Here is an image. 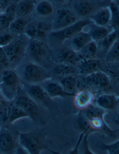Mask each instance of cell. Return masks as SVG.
<instances>
[{
  "mask_svg": "<svg viewBox=\"0 0 119 154\" xmlns=\"http://www.w3.org/2000/svg\"><path fill=\"white\" fill-rule=\"evenodd\" d=\"M19 143L29 154H41L44 150L52 154H61L50 148L47 139V132L43 129L19 132Z\"/></svg>",
  "mask_w": 119,
  "mask_h": 154,
  "instance_id": "6da1fadb",
  "label": "cell"
},
{
  "mask_svg": "<svg viewBox=\"0 0 119 154\" xmlns=\"http://www.w3.org/2000/svg\"><path fill=\"white\" fill-rule=\"evenodd\" d=\"M81 112L88 120L89 125L94 132H103L109 137H116L117 131L111 129L107 125L104 120L106 111L97 106L91 105Z\"/></svg>",
  "mask_w": 119,
  "mask_h": 154,
  "instance_id": "7a4b0ae2",
  "label": "cell"
},
{
  "mask_svg": "<svg viewBox=\"0 0 119 154\" xmlns=\"http://www.w3.org/2000/svg\"><path fill=\"white\" fill-rule=\"evenodd\" d=\"M15 103L25 112L34 123L41 126L46 124L49 118L48 114L31 97L20 96Z\"/></svg>",
  "mask_w": 119,
  "mask_h": 154,
  "instance_id": "3957f363",
  "label": "cell"
},
{
  "mask_svg": "<svg viewBox=\"0 0 119 154\" xmlns=\"http://www.w3.org/2000/svg\"><path fill=\"white\" fill-rule=\"evenodd\" d=\"M19 135L11 125L0 127V154H15L19 146Z\"/></svg>",
  "mask_w": 119,
  "mask_h": 154,
  "instance_id": "277c9868",
  "label": "cell"
},
{
  "mask_svg": "<svg viewBox=\"0 0 119 154\" xmlns=\"http://www.w3.org/2000/svg\"><path fill=\"white\" fill-rule=\"evenodd\" d=\"M94 24L89 19L80 20L71 25L58 31H55L50 33V38L58 43H63L72 38L85 27Z\"/></svg>",
  "mask_w": 119,
  "mask_h": 154,
  "instance_id": "5b68a950",
  "label": "cell"
},
{
  "mask_svg": "<svg viewBox=\"0 0 119 154\" xmlns=\"http://www.w3.org/2000/svg\"><path fill=\"white\" fill-rule=\"evenodd\" d=\"M81 84L98 90H105L111 87L110 77L106 73L99 71L89 75L84 76Z\"/></svg>",
  "mask_w": 119,
  "mask_h": 154,
  "instance_id": "8992f818",
  "label": "cell"
},
{
  "mask_svg": "<svg viewBox=\"0 0 119 154\" xmlns=\"http://www.w3.org/2000/svg\"><path fill=\"white\" fill-rule=\"evenodd\" d=\"M77 17L72 11L67 8H61L57 11L53 20V29L58 31L66 28L76 22Z\"/></svg>",
  "mask_w": 119,
  "mask_h": 154,
  "instance_id": "52a82bcc",
  "label": "cell"
},
{
  "mask_svg": "<svg viewBox=\"0 0 119 154\" xmlns=\"http://www.w3.org/2000/svg\"><path fill=\"white\" fill-rule=\"evenodd\" d=\"M53 59L58 64H65L75 66L82 60L78 53L69 48L65 47L56 51Z\"/></svg>",
  "mask_w": 119,
  "mask_h": 154,
  "instance_id": "ba28073f",
  "label": "cell"
},
{
  "mask_svg": "<svg viewBox=\"0 0 119 154\" xmlns=\"http://www.w3.org/2000/svg\"><path fill=\"white\" fill-rule=\"evenodd\" d=\"M49 77L45 71L35 65L27 66L23 72V79L29 83L43 81Z\"/></svg>",
  "mask_w": 119,
  "mask_h": 154,
  "instance_id": "9c48e42d",
  "label": "cell"
},
{
  "mask_svg": "<svg viewBox=\"0 0 119 154\" xmlns=\"http://www.w3.org/2000/svg\"><path fill=\"white\" fill-rule=\"evenodd\" d=\"M27 94L35 102L43 104L48 110L52 112V108L50 106L49 100L51 98L47 94L43 88L38 85H31L27 89Z\"/></svg>",
  "mask_w": 119,
  "mask_h": 154,
  "instance_id": "30bf717a",
  "label": "cell"
},
{
  "mask_svg": "<svg viewBox=\"0 0 119 154\" xmlns=\"http://www.w3.org/2000/svg\"><path fill=\"white\" fill-rule=\"evenodd\" d=\"M69 48L77 53L82 50L89 43L92 41L88 32L82 31L69 39Z\"/></svg>",
  "mask_w": 119,
  "mask_h": 154,
  "instance_id": "8fae6325",
  "label": "cell"
},
{
  "mask_svg": "<svg viewBox=\"0 0 119 154\" xmlns=\"http://www.w3.org/2000/svg\"><path fill=\"white\" fill-rule=\"evenodd\" d=\"M100 62L95 59H82L77 64L78 74L87 76L100 71Z\"/></svg>",
  "mask_w": 119,
  "mask_h": 154,
  "instance_id": "7c38bea8",
  "label": "cell"
},
{
  "mask_svg": "<svg viewBox=\"0 0 119 154\" xmlns=\"http://www.w3.org/2000/svg\"><path fill=\"white\" fill-rule=\"evenodd\" d=\"M43 88L47 94L50 98L75 97L76 95L70 94L65 92L60 83L56 82H47L43 85Z\"/></svg>",
  "mask_w": 119,
  "mask_h": 154,
  "instance_id": "4fadbf2b",
  "label": "cell"
},
{
  "mask_svg": "<svg viewBox=\"0 0 119 154\" xmlns=\"http://www.w3.org/2000/svg\"><path fill=\"white\" fill-rule=\"evenodd\" d=\"M75 106L80 110H82L88 108L93 104L94 96L91 91L83 90L76 94L75 96Z\"/></svg>",
  "mask_w": 119,
  "mask_h": 154,
  "instance_id": "5bb4252c",
  "label": "cell"
},
{
  "mask_svg": "<svg viewBox=\"0 0 119 154\" xmlns=\"http://www.w3.org/2000/svg\"><path fill=\"white\" fill-rule=\"evenodd\" d=\"M97 106L106 111L116 109L118 105V98L114 94H101L96 99Z\"/></svg>",
  "mask_w": 119,
  "mask_h": 154,
  "instance_id": "9a60e30c",
  "label": "cell"
},
{
  "mask_svg": "<svg viewBox=\"0 0 119 154\" xmlns=\"http://www.w3.org/2000/svg\"><path fill=\"white\" fill-rule=\"evenodd\" d=\"M111 13L109 7L102 8L92 15L90 20L96 25L108 27L111 20Z\"/></svg>",
  "mask_w": 119,
  "mask_h": 154,
  "instance_id": "2e32d148",
  "label": "cell"
},
{
  "mask_svg": "<svg viewBox=\"0 0 119 154\" xmlns=\"http://www.w3.org/2000/svg\"><path fill=\"white\" fill-rule=\"evenodd\" d=\"M8 123L10 125L21 119L29 118V116L25 112L15 103H9L8 104Z\"/></svg>",
  "mask_w": 119,
  "mask_h": 154,
  "instance_id": "e0dca14e",
  "label": "cell"
},
{
  "mask_svg": "<svg viewBox=\"0 0 119 154\" xmlns=\"http://www.w3.org/2000/svg\"><path fill=\"white\" fill-rule=\"evenodd\" d=\"M89 26L90 30L88 33L90 35L92 41L95 42L103 40L113 31L108 27L99 26L95 24H91Z\"/></svg>",
  "mask_w": 119,
  "mask_h": 154,
  "instance_id": "ac0fdd59",
  "label": "cell"
},
{
  "mask_svg": "<svg viewBox=\"0 0 119 154\" xmlns=\"http://www.w3.org/2000/svg\"><path fill=\"white\" fill-rule=\"evenodd\" d=\"M64 90L70 94L76 95L78 88V80L74 75L63 77L60 82Z\"/></svg>",
  "mask_w": 119,
  "mask_h": 154,
  "instance_id": "d6986e66",
  "label": "cell"
},
{
  "mask_svg": "<svg viewBox=\"0 0 119 154\" xmlns=\"http://www.w3.org/2000/svg\"><path fill=\"white\" fill-rule=\"evenodd\" d=\"M98 45L96 42L92 41L78 52L82 59H94L98 51Z\"/></svg>",
  "mask_w": 119,
  "mask_h": 154,
  "instance_id": "ffe728a7",
  "label": "cell"
},
{
  "mask_svg": "<svg viewBox=\"0 0 119 154\" xmlns=\"http://www.w3.org/2000/svg\"><path fill=\"white\" fill-rule=\"evenodd\" d=\"M2 80L5 86L12 89H15L18 82V78L15 72L7 70L2 74Z\"/></svg>",
  "mask_w": 119,
  "mask_h": 154,
  "instance_id": "44dd1931",
  "label": "cell"
},
{
  "mask_svg": "<svg viewBox=\"0 0 119 154\" xmlns=\"http://www.w3.org/2000/svg\"><path fill=\"white\" fill-rule=\"evenodd\" d=\"M53 72L56 74L63 77L78 74L77 68L74 66L65 64H58L53 69Z\"/></svg>",
  "mask_w": 119,
  "mask_h": 154,
  "instance_id": "7402d4cb",
  "label": "cell"
},
{
  "mask_svg": "<svg viewBox=\"0 0 119 154\" xmlns=\"http://www.w3.org/2000/svg\"><path fill=\"white\" fill-rule=\"evenodd\" d=\"M29 49L32 54L37 58L43 57L47 52L46 47L43 43L37 40L32 41Z\"/></svg>",
  "mask_w": 119,
  "mask_h": 154,
  "instance_id": "603a6c76",
  "label": "cell"
},
{
  "mask_svg": "<svg viewBox=\"0 0 119 154\" xmlns=\"http://www.w3.org/2000/svg\"><path fill=\"white\" fill-rule=\"evenodd\" d=\"M119 38V30H113L103 40L101 41V47L107 53L113 44Z\"/></svg>",
  "mask_w": 119,
  "mask_h": 154,
  "instance_id": "cb8c5ba5",
  "label": "cell"
},
{
  "mask_svg": "<svg viewBox=\"0 0 119 154\" xmlns=\"http://www.w3.org/2000/svg\"><path fill=\"white\" fill-rule=\"evenodd\" d=\"M109 7L111 13L109 26L113 30H119V6L115 2H111Z\"/></svg>",
  "mask_w": 119,
  "mask_h": 154,
  "instance_id": "d4e9b609",
  "label": "cell"
},
{
  "mask_svg": "<svg viewBox=\"0 0 119 154\" xmlns=\"http://www.w3.org/2000/svg\"><path fill=\"white\" fill-rule=\"evenodd\" d=\"M73 9L75 13L79 16H86L90 14L92 7L87 2L81 1L74 4Z\"/></svg>",
  "mask_w": 119,
  "mask_h": 154,
  "instance_id": "484cf974",
  "label": "cell"
},
{
  "mask_svg": "<svg viewBox=\"0 0 119 154\" xmlns=\"http://www.w3.org/2000/svg\"><path fill=\"white\" fill-rule=\"evenodd\" d=\"M21 44L20 42L10 43L4 49V52L6 57L13 59L18 56L21 51Z\"/></svg>",
  "mask_w": 119,
  "mask_h": 154,
  "instance_id": "4316f807",
  "label": "cell"
},
{
  "mask_svg": "<svg viewBox=\"0 0 119 154\" xmlns=\"http://www.w3.org/2000/svg\"><path fill=\"white\" fill-rule=\"evenodd\" d=\"M77 124L78 129L81 131L82 132H83L85 134L89 136L91 133L94 132L89 125L88 120L82 114L81 112L79 113L77 119Z\"/></svg>",
  "mask_w": 119,
  "mask_h": 154,
  "instance_id": "83f0119b",
  "label": "cell"
},
{
  "mask_svg": "<svg viewBox=\"0 0 119 154\" xmlns=\"http://www.w3.org/2000/svg\"><path fill=\"white\" fill-rule=\"evenodd\" d=\"M115 109L107 111L104 116L105 122L111 129L113 125L117 126V129L119 128V112L116 111Z\"/></svg>",
  "mask_w": 119,
  "mask_h": 154,
  "instance_id": "f1b7e54d",
  "label": "cell"
},
{
  "mask_svg": "<svg viewBox=\"0 0 119 154\" xmlns=\"http://www.w3.org/2000/svg\"><path fill=\"white\" fill-rule=\"evenodd\" d=\"M106 54V60L108 62L119 59V38L113 44Z\"/></svg>",
  "mask_w": 119,
  "mask_h": 154,
  "instance_id": "f546056e",
  "label": "cell"
},
{
  "mask_svg": "<svg viewBox=\"0 0 119 154\" xmlns=\"http://www.w3.org/2000/svg\"><path fill=\"white\" fill-rule=\"evenodd\" d=\"M8 104L2 101L0 102V127L10 126L8 123Z\"/></svg>",
  "mask_w": 119,
  "mask_h": 154,
  "instance_id": "4dcf8cb0",
  "label": "cell"
},
{
  "mask_svg": "<svg viewBox=\"0 0 119 154\" xmlns=\"http://www.w3.org/2000/svg\"><path fill=\"white\" fill-rule=\"evenodd\" d=\"M37 11L40 15L47 16L52 13L53 11V7L51 3L48 2H42L38 4Z\"/></svg>",
  "mask_w": 119,
  "mask_h": 154,
  "instance_id": "1f68e13d",
  "label": "cell"
},
{
  "mask_svg": "<svg viewBox=\"0 0 119 154\" xmlns=\"http://www.w3.org/2000/svg\"><path fill=\"white\" fill-rule=\"evenodd\" d=\"M100 148L103 151H106L108 154H119V139L110 144L100 143Z\"/></svg>",
  "mask_w": 119,
  "mask_h": 154,
  "instance_id": "d6a6232c",
  "label": "cell"
},
{
  "mask_svg": "<svg viewBox=\"0 0 119 154\" xmlns=\"http://www.w3.org/2000/svg\"><path fill=\"white\" fill-rule=\"evenodd\" d=\"M33 5L31 2L26 1L21 2L18 7L17 9V13L18 15L21 16H25L32 9Z\"/></svg>",
  "mask_w": 119,
  "mask_h": 154,
  "instance_id": "836d02e7",
  "label": "cell"
},
{
  "mask_svg": "<svg viewBox=\"0 0 119 154\" xmlns=\"http://www.w3.org/2000/svg\"><path fill=\"white\" fill-rule=\"evenodd\" d=\"M27 33L33 38H43L45 36V32L41 31L38 28L37 25L29 26L27 30Z\"/></svg>",
  "mask_w": 119,
  "mask_h": 154,
  "instance_id": "e575fe53",
  "label": "cell"
},
{
  "mask_svg": "<svg viewBox=\"0 0 119 154\" xmlns=\"http://www.w3.org/2000/svg\"><path fill=\"white\" fill-rule=\"evenodd\" d=\"M25 26L24 21L22 20H17L14 21L10 25V28L13 31L15 32H20L21 31Z\"/></svg>",
  "mask_w": 119,
  "mask_h": 154,
  "instance_id": "d590c367",
  "label": "cell"
},
{
  "mask_svg": "<svg viewBox=\"0 0 119 154\" xmlns=\"http://www.w3.org/2000/svg\"><path fill=\"white\" fill-rule=\"evenodd\" d=\"M88 137V135L85 134L84 137L83 138L82 141V154H96L94 153L90 149V148L89 147Z\"/></svg>",
  "mask_w": 119,
  "mask_h": 154,
  "instance_id": "8d00e7d4",
  "label": "cell"
},
{
  "mask_svg": "<svg viewBox=\"0 0 119 154\" xmlns=\"http://www.w3.org/2000/svg\"><path fill=\"white\" fill-rule=\"evenodd\" d=\"M84 135H85V133H83V132H81L79 138H78V141L77 142L74 148L67 154H80L79 148H80V145L82 143V141L83 138L84 137Z\"/></svg>",
  "mask_w": 119,
  "mask_h": 154,
  "instance_id": "74e56055",
  "label": "cell"
},
{
  "mask_svg": "<svg viewBox=\"0 0 119 154\" xmlns=\"http://www.w3.org/2000/svg\"><path fill=\"white\" fill-rule=\"evenodd\" d=\"M12 36L10 34H4L0 36V45L7 44L12 39Z\"/></svg>",
  "mask_w": 119,
  "mask_h": 154,
  "instance_id": "f35d334b",
  "label": "cell"
},
{
  "mask_svg": "<svg viewBox=\"0 0 119 154\" xmlns=\"http://www.w3.org/2000/svg\"><path fill=\"white\" fill-rule=\"evenodd\" d=\"M38 28L41 31L46 33L51 30V26L49 24L44 22H40L37 24Z\"/></svg>",
  "mask_w": 119,
  "mask_h": 154,
  "instance_id": "ab89813d",
  "label": "cell"
},
{
  "mask_svg": "<svg viewBox=\"0 0 119 154\" xmlns=\"http://www.w3.org/2000/svg\"><path fill=\"white\" fill-rule=\"evenodd\" d=\"M15 10H16V6L14 5H12L10 6L7 10V14L8 19L9 20H11L13 19L15 14Z\"/></svg>",
  "mask_w": 119,
  "mask_h": 154,
  "instance_id": "60d3db41",
  "label": "cell"
},
{
  "mask_svg": "<svg viewBox=\"0 0 119 154\" xmlns=\"http://www.w3.org/2000/svg\"><path fill=\"white\" fill-rule=\"evenodd\" d=\"M10 25V22L7 17L0 16V26L3 28H7Z\"/></svg>",
  "mask_w": 119,
  "mask_h": 154,
  "instance_id": "b9f144b4",
  "label": "cell"
},
{
  "mask_svg": "<svg viewBox=\"0 0 119 154\" xmlns=\"http://www.w3.org/2000/svg\"><path fill=\"white\" fill-rule=\"evenodd\" d=\"M15 154H29L27 153V151L23 148L21 146L19 145L18 147L17 148Z\"/></svg>",
  "mask_w": 119,
  "mask_h": 154,
  "instance_id": "7bdbcfd3",
  "label": "cell"
},
{
  "mask_svg": "<svg viewBox=\"0 0 119 154\" xmlns=\"http://www.w3.org/2000/svg\"><path fill=\"white\" fill-rule=\"evenodd\" d=\"M6 57L4 51L0 48V62H4L6 60Z\"/></svg>",
  "mask_w": 119,
  "mask_h": 154,
  "instance_id": "ee69618b",
  "label": "cell"
},
{
  "mask_svg": "<svg viewBox=\"0 0 119 154\" xmlns=\"http://www.w3.org/2000/svg\"><path fill=\"white\" fill-rule=\"evenodd\" d=\"M7 3L5 1L0 2V9H3L6 7Z\"/></svg>",
  "mask_w": 119,
  "mask_h": 154,
  "instance_id": "f6af8a7d",
  "label": "cell"
},
{
  "mask_svg": "<svg viewBox=\"0 0 119 154\" xmlns=\"http://www.w3.org/2000/svg\"><path fill=\"white\" fill-rule=\"evenodd\" d=\"M116 131H117V132H119V128H118V129H117V130H116Z\"/></svg>",
  "mask_w": 119,
  "mask_h": 154,
  "instance_id": "bcb514c9",
  "label": "cell"
},
{
  "mask_svg": "<svg viewBox=\"0 0 119 154\" xmlns=\"http://www.w3.org/2000/svg\"><path fill=\"white\" fill-rule=\"evenodd\" d=\"M116 4H117V5H118V6H119V3H118V2H117V3H116Z\"/></svg>",
  "mask_w": 119,
  "mask_h": 154,
  "instance_id": "7dc6e473",
  "label": "cell"
},
{
  "mask_svg": "<svg viewBox=\"0 0 119 154\" xmlns=\"http://www.w3.org/2000/svg\"><path fill=\"white\" fill-rule=\"evenodd\" d=\"M1 100H0V102H1Z\"/></svg>",
  "mask_w": 119,
  "mask_h": 154,
  "instance_id": "c3c4849f",
  "label": "cell"
}]
</instances>
